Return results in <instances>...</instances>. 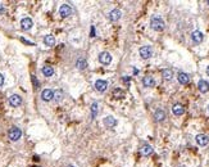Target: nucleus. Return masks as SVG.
Instances as JSON below:
<instances>
[{
  "label": "nucleus",
  "instance_id": "f257e3e1",
  "mask_svg": "<svg viewBox=\"0 0 209 167\" xmlns=\"http://www.w3.org/2000/svg\"><path fill=\"white\" fill-rule=\"evenodd\" d=\"M150 27L153 28V30L159 31V32H160V31H163V30H164L165 23H164V21H163L160 17L154 16V17H151V20H150Z\"/></svg>",
  "mask_w": 209,
  "mask_h": 167
},
{
  "label": "nucleus",
  "instance_id": "f03ea898",
  "mask_svg": "<svg viewBox=\"0 0 209 167\" xmlns=\"http://www.w3.org/2000/svg\"><path fill=\"white\" fill-rule=\"evenodd\" d=\"M8 136H9V139H11L12 141H17L18 139H21L22 131L18 127H12L11 130H9V132H8Z\"/></svg>",
  "mask_w": 209,
  "mask_h": 167
},
{
  "label": "nucleus",
  "instance_id": "7ed1b4c3",
  "mask_svg": "<svg viewBox=\"0 0 209 167\" xmlns=\"http://www.w3.org/2000/svg\"><path fill=\"white\" fill-rule=\"evenodd\" d=\"M139 53H140V57L142 59H148L151 57V54H153V50H151L150 46H142V48H140Z\"/></svg>",
  "mask_w": 209,
  "mask_h": 167
},
{
  "label": "nucleus",
  "instance_id": "20e7f679",
  "mask_svg": "<svg viewBox=\"0 0 209 167\" xmlns=\"http://www.w3.org/2000/svg\"><path fill=\"white\" fill-rule=\"evenodd\" d=\"M99 62L101 64H109L112 62V55L108 53V51H101L99 54Z\"/></svg>",
  "mask_w": 209,
  "mask_h": 167
},
{
  "label": "nucleus",
  "instance_id": "39448f33",
  "mask_svg": "<svg viewBox=\"0 0 209 167\" xmlns=\"http://www.w3.org/2000/svg\"><path fill=\"white\" fill-rule=\"evenodd\" d=\"M59 14L63 18L68 17V16L72 14V8H71V5H68V4H63V5L59 8Z\"/></svg>",
  "mask_w": 209,
  "mask_h": 167
},
{
  "label": "nucleus",
  "instance_id": "423d86ee",
  "mask_svg": "<svg viewBox=\"0 0 209 167\" xmlns=\"http://www.w3.org/2000/svg\"><path fill=\"white\" fill-rule=\"evenodd\" d=\"M196 143L200 147H205L209 143V136L205 134H199V135H196Z\"/></svg>",
  "mask_w": 209,
  "mask_h": 167
},
{
  "label": "nucleus",
  "instance_id": "0eeeda50",
  "mask_svg": "<svg viewBox=\"0 0 209 167\" xmlns=\"http://www.w3.org/2000/svg\"><path fill=\"white\" fill-rule=\"evenodd\" d=\"M41 98H42V100H45V102H50V100L54 98V91H53V90H50V89L42 90Z\"/></svg>",
  "mask_w": 209,
  "mask_h": 167
},
{
  "label": "nucleus",
  "instance_id": "6e6552de",
  "mask_svg": "<svg viewBox=\"0 0 209 167\" xmlns=\"http://www.w3.org/2000/svg\"><path fill=\"white\" fill-rule=\"evenodd\" d=\"M9 103H11L12 107H18V106H21V103H22V98L17 94H13V95H11V98H9Z\"/></svg>",
  "mask_w": 209,
  "mask_h": 167
},
{
  "label": "nucleus",
  "instance_id": "1a4fd4ad",
  "mask_svg": "<svg viewBox=\"0 0 209 167\" xmlns=\"http://www.w3.org/2000/svg\"><path fill=\"white\" fill-rule=\"evenodd\" d=\"M121 16H122V13H121L120 9H113V11L109 13L108 17H109V20H111L112 22H117L121 18Z\"/></svg>",
  "mask_w": 209,
  "mask_h": 167
},
{
  "label": "nucleus",
  "instance_id": "9d476101",
  "mask_svg": "<svg viewBox=\"0 0 209 167\" xmlns=\"http://www.w3.org/2000/svg\"><path fill=\"white\" fill-rule=\"evenodd\" d=\"M107 88H108V84H107V81H104V80H98L96 82H95V89L100 93L105 91Z\"/></svg>",
  "mask_w": 209,
  "mask_h": 167
},
{
  "label": "nucleus",
  "instance_id": "9b49d317",
  "mask_svg": "<svg viewBox=\"0 0 209 167\" xmlns=\"http://www.w3.org/2000/svg\"><path fill=\"white\" fill-rule=\"evenodd\" d=\"M204 39V36H203V33L200 31H194L191 33V40L195 42V44H200V42L203 41Z\"/></svg>",
  "mask_w": 209,
  "mask_h": 167
},
{
  "label": "nucleus",
  "instance_id": "f8f14e48",
  "mask_svg": "<svg viewBox=\"0 0 209 167\" xmlns=\"http://www.w3.org/2000/svg\"><path fill=\"white\" fill-rule=\"evenodd\" d=\"M142 85H144L145 88H153L155 85L154 77H151V76H145V77L142 79Z\"/></svg>",
  "mask_w": 209,
  "mask_h": 167
},
{
  "label": "nucleus",
  "instance_id": "ddd939ff",
  "mask_svg": "<svg viewBox=\"0 0 209 167\" xmlns=\"http://www.w3.org/2000/svg\"><path fill=\"white\" fill-rule=\"evenodd\" d=\"M21 26H22L23 30H30V28L34 26V22H32L31 18L26 17V18H23V20L21 21Z\"/></svg>",
  "mask_w": 209,
  "mask_h": 167
},
{
  "label": "nucleus",
  "instance_id": "4468645a",
  "mask_svg": "<svg viewBox=\"0 0 209 167\" xmlns=\"http://www.w3.org/2000/svg\"><path fill=\"white\" fill-rule=\"evenodd\" d=\"M177 79H178V82H180V84H182V85L189 84V81H190L189 75H187V73H185V72H180L178 76H177Z\"/></svg>",
  "mask_w": 209,
  "mask_h": 167
},
{
  "label": "nucleus",
  "instance_id": "2eb2a0df",
  "mask_svg": "<svg viewBox=\"0 0 209 167\" xmlns=\"http://www.w3.org/2000/svg\"><path fill=\"white\" fill-rule=\"evenodd\" d=\"M172 112H173V114H176V116H182V114L185 113V108L181 106V104H174V106L172 107Z\"/></svg>",
  "mask_w": 209,
  "mask_h": 167
},
{
  "label": "nucleus",
  "instance_id": "dca6fc26",
  "mask_svg": "<svg viewBox=\"0 0 209 167\" xmlns=\"http://www.w3.org/2000/svg\"><path fill=\"white\" fill-rule=\"evenodd\" d=\"M104 125H105L107 127H114V126L117 125V121H116L114 117L108 116V117L104 118Z\"/></svg>",
  "mask_w": 209,
  "mask_h": 167
},
{
  "label": "nucleus",
  "instance_id": "f3484780",
  "mask_svg": "<svg viewBox=\"0 0 209 167\" xmlns=\"http://www.w3.org/2000/svg\"><path fill=\"white\" fill-rule=\"evenodd\" d=\"M198 88H199V90H200L201 93H207V91H209V84L205 80H200L198 82Z\"/></svg>",
  "mask_w": 209,
  "mask_h": 167
},
{
  "label": "nucleus",
  "instance_id": "a211bd4d",
  "mask_svg": "<svg viewBox=\"0 0 209 167\" xmlns=\"http://www.w3.org/2000/svg\"><path fill=\"white\" fill-rule=\"evenodd\" d=\"M44 44H45L46 46H49V48L54 46V45H55V39H54V36H53V35H46V36L44 37Z\"/></svg>",
  "mask_w": 209,
  "mask_h": 167
},
{
  "label": "nucleus",
  "instance_id": "6ab92c4d",
  "mask_svg": "<svg viewBox=\"0 0 209 167\" xmlns=\"http://www.w3.org/2000/svg\"><path fill=\"white\" fill-rule=\"evenodd\" d=\"M151 153H153V148H151L149 144H144L142 145V148H141V154L142 156H150Z\"/></svg>",
  "mask_w": 209,
  "mask_h": 167
},
{
  "label": "nucleus",
  "instance_id": "aec40b11",
  "mask_svg": "<svg viewBox=\"0 0 209 167\" xmlns=\"http://www.w3.org/2000/svg\"><path fill=\"white\" fill-rule=\"evenodd\" d=\"M42 75L46 76V77H50V76H53L54 75V70H53V67H50V66H45V67H42Z\"/></svg>",
  "mask_w": 209,
  "mask_h": 167
},
{
  "label": "nucleus",
  "instance_id": "412c9836",
  "mask_svg": "<svg viewBox=\"0 0 209 167\" xmlns=\"http://www.w3.org/2000/svg\"><path fill=\"white\" fill-rule=\"evenodd\" d=\"M154 118L156 121H163L165 118V112L162 111V109H158V111H155V113H154Z\"/></svg>",
  "mask_w": 209,
  "mask_h": 167
},
{
  "label": "nucleus",
  "instance_id": "4be33fe9",
  "mask_svg": "<svg viewBox=\"0 0 209 167\" xmlns=\"http://www.w3.org/2000/svg\"><path fill=\"white\" fill-rule=\"evenodd\" d=\"M123 97H125V91L121 89H114L113 90V98H116V99H122Z\"/></svg>",
  "mask_w": 209,
  "mask_h": 167
},
{
  "label": "nucleus",
  "instance_id": "5701e85b",
  "mask_svg": "<svg viewBox=\"0 0 209 167\" xmlns=\"http://www.w3.org/2000/svg\"><path fill=\"white\" fill-rule=\"evenodd\" d=\"M162 75H163V77H164L165 80H171V79L173 77V71H172V70H169V68L163 70Z\"/></svg>",
  "mask_w": 209,
  "mask_h": 167
},
{
  "label": "nucleus",
  "instance_id": "b1692460",
  "mask_svg": "<svg viewBox=\"0 0 209 167\" xmlns=\"http://www.w3.org/2000/svg\"><path fill=\"white\" fill-rule=\"evenodd\" d=\"M76 66H77V68H80V70H85L87 67V63H86V60L85 59H78L77 60V63H76Z\"/></svg>",
  "mask_w": 209,
  "mask_h": 167
},
{
  "label": "nucleus",
  "instance_id": "393cba45",
  "mask_svg": "<svg viewBox=\"0 0 209 167\" xmlns=\"http://www.w3.org/2000/svg\"><path fill=\"white\" fill-rule=\"evenodd\" d=\"M96 113H98V103H92V106H91V117L95 118V117H96Z\"/></svg>",
  "mask_w": 209,
  "mask_h": 167
},
{
  "label": "nucleus",
  "instance_id": "a878e982",
  "mask_svg": "<svg viewBox=\"0 0 209 167\" xmlns=\"http://www.w3.org/2000/svg\"><path fill=\"white\" fill-rule=\"evenodd\" d=\"M62 97H63V93H62V90H58V91L54 93V98L56 102H59V100H62Z\"/></svg>",
  "mask_w": 209,
  "mask_h": 167
},
{
  "label": "nucleus",
  "instance_id": "bb28decb",
  "mask_svg": "<svg viewBox=\"0 0 209 167\" xmlns=\"http://www.w3.org/2000/svg\"><path fill=\"white\" fill-rule=\"evenodd\" d=\"M3 84H4V76H3L2 73H0V86H2Z\"/></svg>",
  "mask_w": 209,
  "mask_h": 167
},
{
  "label": "nucleus",
  "instance_id": "cd10ccee",
  "mask_svg": "<svg viewBox=\"0 0 209 167\" xmlns=\"http://www.w3.org/2000/svg\"><path fill=\"white\" fill-rule=\"evenodd\" d=\"M4 13H5V8L3 5H0V14H4Z\"/></svg>",
  "mask_w": 209,
  "mask_h": 167
},
{
  "label": "nucleus",
  "instance_id": "c85d7f7f",
  "mask_svg": "<svg viewBox=\"0 0 209 167\" xmlns=\"http://www.w3.org/2000/svg\"><path fill=\"white\" fill-rule=\"evenodd\" d=\"M123 81H125V82H128V81H130V79H128L127 76H125V77H123Z\"/></svg>",
  "mask_w": 209,
  "mask_h": 167
},
{
  "label": "nucleus",
  "instance_id": "c756f323",
  "mask_svg": "<svg viewBox=\"0 0 209 167\" xmlns=\"http://www.w3.org/2000/svg\"><path fill=\"white\" fill-rule=\"evenodd\" d=\"M94 35H95V31H94V27L91 28V37H94Z\"/></svg>",
  "mask_w": 209,
  "mask_h": 167
},
{
  "label": "nucleus",
  "instance_id": "7c9ffc66",
  "mask_svg": "<svg viewBox=\"0 0 209 167\" xmlns=\"http://www.w3.org/2000/svg\"><path fill=\"white\" fill-rule=\"evenodd\" d=\"M207 75L209 76V67H208V68H207Z\"/></svg>",
  "mask_w": 209,
  "mask_h": 167
},
{
  "label": "nucleus",
  "instance_id": "2f4dec72",
  "mask_svg": "<svg viewBox=\"0 0 209 167\" xmlns=\"http://www.w3.org/2000/svg\"><path fill=\"white\" fill-rule=\"evenodd\" d=\"M67 167H74V166H67Z\"/></svg>",
  "mask_w": 209,
  "mask_h": 167
},
{
  "label": "nucleus",
  "instance_id": "473e14b6",
  "mask_svg": "<svg viewBox=\"0 0 209 167\" xmlns=\"http://www.w3.org/2000/svg\"><path fill=\"white\" fill-rule=\"evenodd\" d=\"M207 3H208V4H209V0H208V2H207Z\"/></svg>",
  "mask_w": 209,
  "mask_h": 167
},
{
  "label": "nucleus",
  "instance_id": "72a5a7b5",
  "mask_svg": "<svg viewBox=\"0 0 209 167\" xmlns=\"http://www.w3.org/2000/svg\"><path fill=\"white\" fill-rule=\"evenodd\" d=\"M208 111H209V106H208Z\"/></svg>",
  "mask_w": 209,
  "mask_h": 167
},
{
  "label": "nucleus",
  "instance_id": "f704fd0d",
  "mask_svg": "<svg viewBox=\"0 0 209 167\" xmlns=\"http://www.w3.org/2000/svg\"><path fill=\"white\" fill-rule=\"evenodd\" d=\"M181 167H183V166H181Z\"/></svg>",
  "mask_w": 209,
  "mask_h": 167
}]
</instances>
